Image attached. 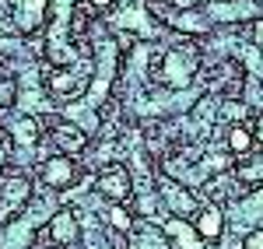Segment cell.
Returning <instances> with one entry per match:
<instances>
[{"label": "cell", "mask_w": 263, "mask_h": 249, "mask_svg": "<svg viewBox=\"0 0 263 249\" xmlns=\"http://www.w3.org/2000/svg\"><path fill=\"white\" fill-rule=\"evenodd\" d=\"M91 46H95V67H91V81H88V91L81 99V105H88V109H95L109 99L112 81L120 74V46L105 32H91Z\"/></svg>", "instance_id": "6da1fadb"}, {"label": "cell", "mask_w": 263, "mask_h": 249, "mask_svg": "<svg viewBox=\"0 0 263 249\" xmlns=\"http://www.w3.org/2000/svg\"><path fill=\"white\" fill-rule=\"evenodd\" d=\"M57 210H46V204H32L28 210H21L18 218H11L7 225H0V249H28L32 235L39 225H46Z\"/></svg>", "instance_id": "7a4b0ae2"}, {"label": "cell", "mask_w": 263, "mask_h": 249, "mask_svg": "<svg viewBox=\"0 0 263 249\" xmlns=\"http://www.w3.org/2000/svg\"><path fill=\"white\" fill-rule=\"evenodd\" d=\"M197 70V49H172L158 60V81L168 88H186Z\"/></svg>", "instance_id": "3957f363"}, {"label": "cell", "mask_w": 263, "mask_h": 249, "mask_svg": "<svg viewBox=\"0 0 263 249\" xmlns=\"http://www.w3.org/2000/svg\"><path fill=\"white\" fill-rule=\"evenodd\" d=\"M88 81H91V67H53L46 74V91L57 95V99H74L78 91H88Z\"/></svg>", "instance_id": "277c9868"}, {"label": "cell", "mask_w": 263, "mask_h": 249, "mask_svg": "<svg viewBox=\"0 0 263 249\" xmlns=\"http://www.w3.org/2000/svg\"><path fill=\"white\" fill-rule=\"evenodd\" d=\"M78 179V165L70 155H49L42 162V186L53 189V193H67Z\"/></svg>", "instance_id": "5b68a950"}, {"label": "cell", "mask_w": 263, "mask_h": 249, "mask_svg": "<svg viewBox=\"0 0 263 249\" xmlns=\"http://www.w3.org/2000/svg\"><path fill=\"white\" fill-rule=\"evenodd\" d=\"M46 235H49V246H60V249L74 246V242L81 239V218L70 207H60L46 221Z\"/></svg>", "instance_id": "8992f818"}, {"label": "cell", "mask_w": 263, "mask_h": 249, "mask_svg": "<svg viewBox=\"0 0 263 249\" xmlns=\"http://www.w3.org/2000/svg\"><path fill=\"white\" fill-rule=\"evenodd\" d=\"M95 186H99V197H105L109 204H123V200L130 197L134 179H130V172H126L123 165H109V168H102V172H99Z\"/></svg>", "instance_id": "52a82bcc"}, {"label": "cell", "mask_w": 263, "mask_h": 249, "mask_svg": "<svg viewBox=\"0 0 263 249\" xmlns=\"http://www.w3.org/2000/svg\"><path fill=\"white\" fill-rule=\"evenodd\" d=\"M32 200V183L25 179V176H14V179H7L4 189H0V221H7V218H18L25 204Z\"/></svg>", "instance_id": "ba28073f"}, {"label": "cell", "mask_w": 263, "mask_h": 249, "mask_svg": "<svg viewBox=\"0 0 263 249\" xmlns=\"http://www.w3.org/2000/svg\"><path fill=\"white\" fill-rule=\"evenodd\" d=\"M7 4H11V11H14V25H18V32L32 35V32H39V28H42L49 0H7Z\"/></svg>", "instance_id": "9c48e42d"}, {"label": "cell", "mask_w": 263, "mask_h": 249, "mask_svg": "<svg viewBox=\"0 0 263 249\" xmlns=\"http://www.w3.org/2000/svg\"><path fill=\"white\" fill-rule=\"evenodd\" d=\"M162 200L176 218H186V214L197 210V197H193L186 186H179L176 179H162Z\"/></svg>", "instance_id": "30bf717a"}, {"label": "cell", "mask_w": 263, "mask_h": 249, "mask_svg": "<svg viewBox=\"0 0 263 249\" xmlns=\"http://www.w3.org/2000/svg\"><path fill=\"white\" fill-rule=\"evenodd\" d=\"M7 137L14 141L18 147H35L39 144V123H35V116H14V120H7Z\"/></svg>", "instance_id": "8fae6325"}, {"label": "cell", "mask_w": 263, "mask_h": 249, "mask_svg": "<svg viewBox=\"0 0 263 249\" xmlns=\"http://www.w3.org/2000/svg\"><path fill=\"white\" fill-rule=\"evenodd\" d=\"M162 232L168 235V239H176V246H179V249H203L200 232L193 228V225H186L182 218H168V221L162 225Z\"/></svg>", "instance_id": "7c38bea8"}, {"label": "cell", "mask_w": 263, "mask_h": 249, "mask_svg": "<svg viewBox=\"0 0 263 249\" xmlns=\"http://www.w3.org/2000/svg\"><path fill=\"white\" fill-rule=\"evenodd\" d=\"M116 25H120V28H126V32H137L141 39H155V35H158L155 21L147 18V11H141V7H126L120 18H116Z\"/></svg>", "instance_id": "4fadbf2b"}, {"label": "cell", "mask_w": 263, "mask_h": 249, "mask_svg": "<svg viewBox=\"0 0 263 249\" xmlns=\"http://www.w3.org/2000/svg\"><path fill=\"white\" fill-rule=\"evenodd\" d=\"M193 228L200 232L203 242H214V239H221V232H224V214L218 207H203L197 214V225Z\"/></svg>", "instance_id": "5bb4252c"}, {"label": "cell", "mask_w": 263, "mask_h": 249, "mask_svg": "<svg viewBox=\"0 0 263 249\" xmlns=\"http://www.w3.org/2000/svg\"><path fill=\"white\" fill-rule=\"evenodd\" d=\"M256 0H221V4H211V18H221V21H235V18H249L256 14Z\"/></svg>", "instance_id": "9a60e30c"}, {"label": "cell", "mask_w": 263, "mask_h": 249, "mask_svg": "<svg viewBox=\"0 0 263 249\" xmlns=\"http://www.w3.org/2000/svg\"><path fill=\"white\" fill-rule=\"evenodd\" d=\"M84 130H78L74 123H60L57 130H53V141L60 144V155H74V151H81L84 147Z\"/></svg>", "instance_id": "2e32d148"}, {"label": "cell", "mask_w": 263, "mask_h": 249, "mask_svg": "<svg viewBox=\"0 0 263 249\" xmlns=\"http://www.w3.org/2000/svg\"><path fill=\"white\" fill-rule=\"evenodd\" d=\"M168 25L179 28V32H190V35H203V32L211 28V18L200 14V11H182V14H172Z\"/></svg>", "instance_id": "e0dca14e"}, {"label": "cell", "mask_w": 263, "mask_h": 249, "mask_svg": "<svg viewBox=\"0 0 263 249\" xmlns=\"http://www.w3.org/2000/svg\"><path fill=\"white\" fill-rule=\"evenodd\" d=\"M105 225L112 232H123L126 235V232H134V218H130V210L123 207V204H109L105 207Z\"/></svg>", "instance_id": "ac0fdd59"}, {"label": "cell", "mask_w": 263, "mask_h": 249, "mask_svg": "<svg viewBox=\"0 0 263 249\" xmlns=\"http://www.w3.org/2000/svg\"><path fill=\"white\" fill-rule=\"evenodd\" d=\"M168 235L165 232H158V228H137V239H134V246L130 249H168V242H165Z\"/></svg>", "instance_id": "d6986e66"}, {"label": "cell", "mask_w": 263, "mask_h": 249, "mask_svg": "<svg viewBox=\"0 0 263 249\" xmlns=\"http://www.w3.org/2000/svg\"><path fill=\"white\" fill-rule=\"evenodd\" d=\"M253 133H249V126H232V133H228V151L232 155H249V147H253Z\"/></svg>", "instance_id": "ffe728a7"}, {"label": "cell", "mask_w": 263, "mask_h": 249, "mask_svg": "<svg viewBox=\"0 0 263 249\" xmlns=\"http://www.w3.org/2000/svg\"><path fill=\"white\" fill-rule=\"evenodd\" d=\"M14 102H18V84L0 78V109H11Z\"/></svg>", "instance_id": "44dd1931"}, {"label": "cell", "mask_w": 263, "mask_h": 249, "mask_svg": "<svg viewBox=\"0 0 263 249\" xmlns=\"http://www.w3.org/2000/svg\"><path fill=\"white\" fill-rule=\"evenodd\" d=\"M239 176H242L246 183H256V179H263V158H260V162H256V165H253V168H242Z\"/></svg>", "instance_id": "7402d4cb"}, {"label": "cell", "mask_w": 263, "mask_h": 249, "mask_svg": "<svg viewBox=\"0 0 263 249\" xmlns=\"http://www.w3.org/2000/svg\"><path fill=\"white\" fill-rule=\"evenodd\" d=\"M242 249H263V228L249 232V235H246V242H242Z\"/></svg>", "instance_id": "603a6c76"}, {"label": "cell", "mask_w": 263, "mask_h": 249, "mask_svg": "<svg viewBox=\"0 0 263 249\" xmlns=\"http://www.w3.org/2000/svg\"><path fill=\"white\" fill-rule=\"evenodd\" d=\"M253 39H256V49H263V18L253 25Z\"/></svg>", "instance_id": "cb8c5ba5"}, {"label": "cell", "mask_w": 263, "mask_h": 249, "mask_svg": "<svg viewBox=\"0 0 263 249\" xmlns=\"http://www.w3.org/2000/svg\"><path fill=\"white\" fill-rule=\"evenodd\" d=\"M116 0H88V7H95V11H105V7H112Z\"/></svg>", "instance_id": "d4e9b609"}, {"label": "cell", "mask_w": 263, "mask_h": 249, "mask_svg": "<svg viewBox=\"0 0 263 249\" xmlns=\"http://www.w3.org/2000/svg\"><path fill=\"white\" fill-rule=\"evenodd\" d=\"M0 49H4V53H11V49H14V42L7 39V35H4V32H0Z\"/></svg>", "instance_id": "484cf974"}, {"label": "cell", "mask_w": 263, "mask_h": 249, "mask_svg": "<svg viewBox=\"0 0 263 249\" xmlns=\"http://www.w3.org/2000/svg\"><path fill=\"white\" fill-rule=\"evenodd\" d=\"M253 137H256V141H260V144H263V116H260V120H256V130H253Z\"/></svg>", "instance_id": "4316f807"}, {"label": "cell", "mask_w": 263, "mask_h": 249, "mask_svg": "<svg viewBox=\"0 0 263 249\" xmlns=\"http://www.w3.org/2000/svg\"><path fill=\"white\" fill-rule=\"evenodd\" d=\"M0 162H4V151H0Z\"/></svg>", "instance_id": "83f0119b"}, {"label": "cell", "mask_w": 263, "mask_h": 249, "mask_svg": "<svg viewBox=\"0 0 263 249\" xmlns=\"http://www.w3.org/2000/svg\"><path fill=\"white\" fill-rule=\"evenodd\" d=\"M256 4H260V7H263V0H256Z\"/></svg>", "instance_id": "f1b7e54d"}]
</instances>
